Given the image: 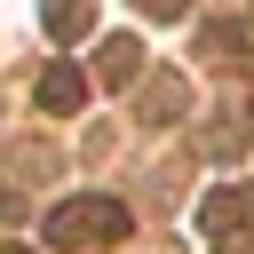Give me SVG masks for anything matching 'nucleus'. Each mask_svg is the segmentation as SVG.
Instances as JSON below:
<instances>
[{
    "label": "nucleus",
    "mask_w": 254,
    "mask_h": 254,
    "mask_svg": "<svg viewBox=\"0 0 254 254\" xmlns=\"http://www.w3.org/2000/svg\"><path fill=\"white\" fill-rule=\"evenodd\" d=\"M40 238L64 246V254H79V246H111V238H127V198H111V190H79V198H64V206L40 214Z\"/></svg>",
    "instance_id": "f257e3e1"
},
{
    "label": "nucleus",
    "mask_w": 254,
    "mask_h": 254,
    "mask_svg": "<svg viewBox=\"0 0 254 254\" xmlns=\"http://www.w3.org/2000/svg\"><path fill=\"white\" fill-rule=\"evenodd\" d=\"M246 222H254V190H246V183L206 190V206H198V230H206V238H230V230H246Z\"/></svg>",
    "instance_id": "f03ea898"
},
{
    "label": "nucleus",
    "mask_w": 254,
    "mask_h": 254,
    "mask_svg": "<svg viewBox=\"0 0 254 254\" xmlns=\"http://www.w3.org/2000/svg\"><path fill=\"white\" fill-rule=\"evenodd\" d=\"M32 95H40V111H48V119H71V111L87 103V71H79V64H48Z\"/></svg>",
    "instance_id": "7ed1b4c3"
},
{
    "label": "nucleus",
    "mask_w": 254,
    "mask_h": 254,
    "mask_svg": "<svg viewBox=\"0 0 254 254\" xmlns=\"http://www.w3.org/2000/svg\"><path fill=\"white\" fill-rule=\"evenodd\" d=\"M95 71H103V87H127V79H143V40H135V32H111V40L95 48Z\"/></svg>",
    "instance_id": "20e7f679"
},
{
    "label": "nucleus",
    "mask_w": 254,
    "mask_h": 254,
    "mask_svg": "<svg viewBox=\"0 0 254 254\" xmlns=\"http://www.w3.org/2000/svg\"><path fill=\"white\" fill-rule=\"evenodd\" d=\"M183 95H190V79H183V71H159V79L143 87V119H151V127H159V119H175V111H183Z\"/></svg>",
    "instance_id": "39448f33"
},
{
    "label": "nucleus",
    "mask_w": 254,
    "mask_h": 254,
    "mask_svg": "<svg viewBox=\"0 0 254 254\" xmlns=\"http://www.w3.org/2000/svg\"><path fill=\"white\" fill-rule=\"evenodd\" d=\"M40 24H48V40H79V32L95 24V0H48Z\"/></svg>",
    "instance_id": "423d86ee"
},
{
    "label": "nucleus",
    "mask_w": 254,
    "mask_h": 254,
    "mask_svg": "<svg viewBox=\"0 0 254 254\" xmlns=\"http://www.w3.org/2000/svg\"><path fill=\"white\" fill-rule=\"evenodd\" d=\"M206 48H222V56L246 48V24H206Z\"/></svg>",
    "instance_id": "0eeeda50"
},
{
    "label": "nucleus",
    "mask_w": 254,
    "mask_h": 254,
    "mask_svg": "<svg viewBox=\"0 0 254 254\" xmlns=\"http://www.w3.org/2000/svg\"><path fill=\"white\" fill-rule=\"evenodd\" d=\"M135 8H143V16H183L190 0H135Z\"/></svg>",
    "instance_id": "6e6552de"
},
{
    "label": "nucleus",
    "mask_w": 254,
    "mask_h": 254,
    "mask_svg": "<svg viewBox=\"0 0 254 254\" xmlns=\"http://www.w3.org/2000/svg\"><path fill=\"white\" fill-rule=\"evenodd\" d=\"M0 254H24V246H0Z\"/></svg>",
    "instance_id": "1a4fd4ad"
}]
</instances>
